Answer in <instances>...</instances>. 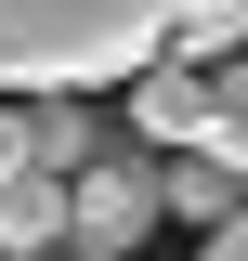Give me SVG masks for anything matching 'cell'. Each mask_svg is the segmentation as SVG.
Masks as SVG:
<instances>
[{"instance_id":"obj_1","label":"cell","mask_w":248,"mask_h":261,"mask_svg":"<svg viewBox=\"0 0 248 261\" xmlns=\"http://www.w3.org/2000/svg\"><path fill=\"white\" fill-rule=\"evenodd\" d=\"M183 0H0V92H105L144 79Z\"/></svg>"},{"instance_id":"obj_2","label":"cell","mask_w":248,"mask_h":261,"mask_svg":"<svg viewBox=\"0 0 248 261\" xmlns=\"http://www.w3.org/2000/svg\"><path fill=\"white\" fill-rule=\"evenodd\" d=\"M157 235V157L105 144L92 170H65V261H131Z\"/></svg>"},{"instance_id":"obj_3","label":"cell","mask_w":248,"mask_h":261,"mask_svg":"<svg viewBox=\"0 0 248 261\" xmlns=\"http://www.w3.org/2000/svg\"><path fill=\"white\" fill-rule=\"evenodd\" d=\"M131 130H144L157 157L209 144V65H196V53H157L144 79H131Z\"/></svg>"},{"instance_id":"obj_4","label":"cell","mask_w":248,"mask_h":261,"mask_svg":"<svg viewBox=\"0 0 248 261\" xmlns=\"http://www.w3.org/2000/svg\"><path fill=\"white\" fill-rule=\"evenodd\" d=\"M157 209H170V222H196V235H222L248 209V170H222L209 144H183V157H157Z\"/></svg>"},{"instance_id":"obj_5","label":"cell","mask_w":248,"mask_h":261,"mask_svg":"<svg viewBox=\"0 0 248 261\" xmlns=\"http://www.w3.org/2000/svg\"><path fill=\"white\" fill-rule=\"evenodd\" d=\"M0 248L13 261H65V170H13L0 183Z\"/></svg>"},{"instance_id":"obj_6","label":"cell","mask_w":248,"mask_h":261,"mask_svg":"<svg viewBox=\"0 0 248 261\" xmlns=\"http://www.w3.org/2000/svg\"><path fill=\"white\" fill-rule=\"evenodd\" d=\"M27 144H39V170H92V157H105L92 92H27Z\"/></svg>"},{"instance_id":"obj_7","label":"cell","mask_w":248,"mask_h":261,"mask_svg":"<svg viewBox=\"0 0 248 261\" xmlns=\"http://www.w3.org/2000/svg\"><path fill=\"white\" fill-rule=\"evenodd\" d=\"M209 157H222V170H248V53H235V65H209Z\"/></svg>"},{"instance_id":"obj_8","label":"cell","mask_w":248,"mask_h":261,"mask_svg":"<svg viewBox=\"0 0 248 261\" xmlns=\"http://www.w3.org/2000/svg\"><path fill=\"white\" fill-rule=\"evenodd\" d=\"M170 53H248V0H183V27H170Z\"/></svg>"},{"instance_id":"obj_9","label":"cell","mask_w":248,"mask_h":261,"mask_svg":"<svg viewBox=\"0 0 248 261\" xmlns=\"http://www.w3.org/2000/svg\"><path fill=\"white\" fill-rule=\"evenodd\" d=\"M13 170H39V144H27V92H0V183Z\"/></svg>"},{"instance_id":"obj_10","label":"cell","mask_w":248,"mask_h":261,"mask_svg":"<svg viewBox=\"0 0 248 261\" xmlns=\"http://www.w3.org/2000/svg\"><path fill=\"white\" fill-rule=\"evenodd\" d=\"M196 261H248V209H235V222H222V235H209Z\"/></svg>"},{"instance_id":"obj_11","label":"cell","mask_w":248,"mask_h":261,"mask_svg":"<svg viewBox=\"0 0 248 261\" xmlns=\"http://www.w3.org/2000/svg\"><path fill=\"white\" fill-rule=\"evenodd\" d=\"M0 261H13V248H0Z\"/></svg>"}]
</instances>
